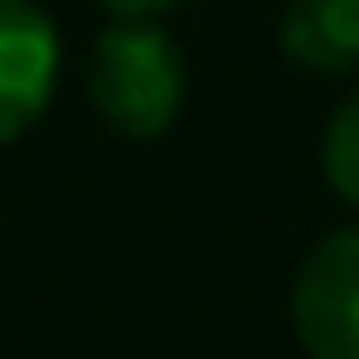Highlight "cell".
Returning a JSON list of instances; mask_svg holds the SVG:
<instances>
[{
	"label": "cell",
	"instance_id": "cell-1",
	"mask_svg": "<svg viewBox=\"0 0 359 359\" xmlns=\"http://www.w3.org/2000/svg\"><path fill=\"white\" fill-rule=\"evenodd\" d=\"M90 102L126 138H156L186 102V60L162 18H114L90 48Z\"/></svg>",
	"mask_w": 359,
	"mask_h": 359
},
{
	"label": "cell",
	"instance_id": "cell-2",
	"mask_svg": "<svg viewBox=\"0 0 359 359\" xmlns=\"http://www.w3.org/2000/svg\"><path fill=\"white\" fill-rule=\"evenodd\" d=\"M294 335L306 359H359V228H335L294 276Z\"/></svg>",
	"mask_w": 359,
	"mask_h": 359
},
{
	"label": "cell",
	"instance_id": "cell-3",
	"mask_svg": "<svg viewBox=\"0 0 359 359\" xmlns=\"http://www.w3.org/2000/svg\"><path fill=\"white\" fill-rule=\"evenodd\" d=\"M60 78V30L36 0H0V144L42 120Z\"/></svg>",
	"mask_w": 359,
	"mask_h": 359
},
{
	"label": "cell",
	"instance_id": "cell-4",
	"mask_svg": "<svg viewBox=\"0 0 359 359\" xmlns=\"http://www.w3.org/2000/svg\"><path fill=\"white\" fill-rule=\"evenodd\" d=\"M282 54L306 72H353L359 66V0H287Z\"/></svg>",
	"mask_w": 359,
	"mask_h": 359
},
{
	"label": "cell",
	"instance_id": "cell-5",
	"mask_svg": "<svg viewBox=\"0 0 359 359\" xmlns=\"http://www.w3.org/2000/svg\"><path fill=\"white\" fill-rule=\"evenodd\" d=\"M323 180L359 210V96H347L323 126Z\"/></svg>",
	"mask_w": 359,
	"mask_h": 359
},
{
	"label": "cell",
	"instance_id": "cell-6",
	"mask_svg": "<svg viewBox=\"0 0 359 359\" xmlns=\"http://www.w3.org/2000/svg\"><path fill=\"white\" fill-rule=\"evenodd\" d=\"M108 18H168L174 6H186V0H96Z\"/></svg>",
	"mask_w": 359,
	"mask_h": 359
}]
</instances>
